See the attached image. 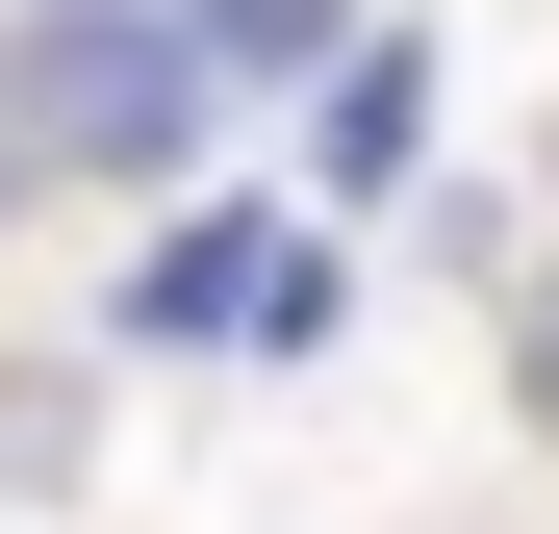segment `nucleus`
Segmentation results:
<instances>
[{
	"instance_id": "1",
	"label": "nucleus",
	"mask_w": 559,
	"mask_h": 534,
	"mask_svg": "<svg viewBox=\"0 0 559 534\" xmlns=\"http://www.w3.org/2000/svg\"><path fill=\"white\" fill-rule=\"evenodd\" d=\"M204 26H178V0H26V26H0V153L26 178H178L204 153Z\"/></svg>"
},
{
	"instance_id": "2",
	"label": "nucleus",
	"mask_w": 559,
	"mask_h": 534,
	"mask_svg": "<svg viewBox=\"0 0 559 534\" xmlns=\"http://www.w3.org/2000/svg\"><path fill=\"white\" fill-rule=\"evenodd\" d=\"M178 26H204V76H331L356 0H178Z\"/></svg>"
},
{
	"instance_id": "3",
	"label": "nucleus",
	"mask_w": 559,
	"mask_h": 534,
	"mask_svg": "<svg viewBox=\"0 0 559 534\" xmlns=\"http://www.w3.org/2000/svg\"><path fill=\"white\" fill-rule=\"evenodd\" d=\"M407 128H432V76H407V51H331V204L407 178Z\"/></svg>"
},
{
	"instance_id": "4",
	"label": "nucleus",
	"mask_w": 559,
	"mask_h": 534,
	"mask_svg": "<svg viewBox=\"0 0 559 534\" xmlns=\"http://www.w3.org/2000/svg\"><path fill=\"white\" fill-rule=\"evenodd\" d=\"M509 382H534V432H559V281H534V331H509Z\"/></svg>"
},
{
	"instance_id": "5",
	"label": "nucleus",
	"mask_w": 559,
	"mask_h": 534,
	"mask_svg": "<svg viewBox=\"0 0 559 534\" xmlns=\"http://www.w3.org/2000/svg\"><path fill=\"white\" fill-rule=\"evenodd\" d=\"M0 229H26V153H0Z\"/></svg>"
}]
</instances>
